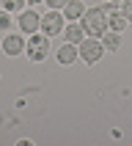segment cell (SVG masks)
<instances>
[{
  "label": "cell",
  "mask_w": 132,
  "mask_h": 146,
  "mask_svg": "<svg viewBox=\"0 0 132 146\" xmlns=\"http://www.w3.org/2000/svg\"><path fill=\"white\" fill-rule=\"evenodd\" d=\"M80 25L85 36H102L107 31V14H102V8H85V14L80 17Z\"/></svg>",
  "instance_id": "1"
},
{
  "label": "cell",
  "mask_w": 132,
  "mask_h": 146,
  "mask_svg": "<svg viewBox=\"0 0 132 146\" xmlns=\"http://www.w3.org/2000/svg\"><path fill=\"white\" fill-rule=\"evenodd\" d=\"M25 55L30 58V61H36V64H41V61L50 55V36H44V33H30L28 41H25Z\"/></svg>",
  "instance_id": "2"
},
{
  "label": "cell",
  "mask_w": 132,
  "mask_h": 146,
  "mask_svg": "<svg viewBox=\"0 0 132 146\" xmlns=\"http://www.w3.org/2000/svg\"><path fill=\"white\" fill-rule=\"evenodd\" d=\"M77 52H80V61H82V64L94 66L99 58L105 55V44H102V39H96V36H85V39L77 44Z\"/></svg>",
  "instance_id": "3"
},
{
  "label": "cell",
  "mask_w": 132,
  "mask_h": 146,
  "mask_svg": "<svg viewBox=\"0 0 132 146\" xmlns=\"http://www.w3.org/2000/svg\"><path fill=\"white\" fill-rule=\"evenodd\" d=\"M66 31V17L58 8H50L47 14H41V33L44 36H61Z\"/></svg>",
  "instance_id": "4"
},
{
  "label": "cell",
  "mask_w": 132,
  "mask_h": 146,
  "mask_svg": "<svg viewBox=\"0 0 132 146\" xmlns=\"http://www.w3.org/2000/svg\"><path fill=\"white\" fill-rule=\"evenodd\" d=\"M16 25H19V33H25V36L39 33L41 31V14L36 11V8H25V11H19Z\"/></svg>",
  "instance_id": "5"
},
{
  "label": "cell",
  "mask_w": 132,
  "mask_h": 146,
  "mask_svg": "<svg viewBox=\"0 0 132 146\" xmlns=\"http://www.w3.org/2000/svg\"><path fill=\"white\" fill-rule=\"evenodd\" d=\"M25 33H6L3 36V52H6L8 58H19L25 52V41L28 39H22Z\"/></svg>",
  "instance_id": "6"
},
{
  "label": "cell",
  "mask_w": 132,
  "mask_h": 146,
  "mask_svg": "<svg viewBox=\"0 0 132 146\" xmlns=\"http://www.w3.org/2000/svg\"><path fill=\"white\" fill-rule=\"evenodd\" d=\"M82 14H85V3H82V0H69L66 8H63V17L69 22H80Z\"/></svg>",
  "instance_id": "7"
},
{
  "label": "cell",
  "mask_w": 132,
  "mask_h": 146,
  "mask_svg": "<svg viewBox=\"0 0 132 146\" xmlns=\"http://www.w3.org/2000/svg\"><path fill=\"white\" fill-rule=\"evenodd\" d=\"M77 58H80V52H77V44H69V41H66L63 47L58 50V64H63V66H72Z\"/></svg>",
  "instance_id": "8"
},
{
  "label": "cell",
  "mask_w": 132,
  "mask_h": 146,
  "mask_svg": "<svg viewBox=\"0 0 132 146\" xmlns=\"http://www.w3.org/2000/svg\"><path fill=\"white\" fill-rule=\"evenodd\" d=\"M99 39H102V44H105V50H110V52H116V50L121 47V33H118V31H110V28H107V31L102 33Z\"/></svg>",
  "instance_id": "9"
},
{
  "label": "cell",
  "mask_w": 132,
  "mask_h": 146,
  "mask_svg": "<svg viewBox=\"0 0 132 146\" xmlns=\"http://www.w3.org/2000/svg\"><path fill=\"white\" fill-rule=\"evenodd\" d=\"M82 39H85V31H82V25H80V22L66 25V41H69V44H80Z\"/></svg>",
  "instance_id": "10"
},
{
  "label": "cell",
  "mask_w": 132,
  "mask_h": 146,
  "mask_svg": "<svg viewBox=\"0 0 132 146\" xmlns=\"http://www.w3.org/2000/svg\"><path fill=\"white\" fill-rule=\"evenodd\" d=\"M127 22H129V19L121 14V8L113 11V14H107V28H110V31H118V33H121L124 28H127Z\"/></svg>",
  "instance_id": "11"
},
{
  "label": "cell",
  "mask_w": 132,
  "mask_h": 146,
  "mask_svg": "<svg viewBox=\"0 0 132 146\" xmlns=\"http://www.w3.org/2000/svg\"><path fill=\"white\" fill-rule=\"evenodd\" d=\"M11 25H14V17H11V11H0V33H8L11 31Z\"/></svg>",
  "instance_id": "12"
},
{
  "label": "cell",
  "mask_w": 132,
  "mask_h": 146,
  "mask_svg": "<svg viewBox=\"0 0 132 146\" xmlns=\"http://www.w3.org/2000/svg\"><path fill=\"white\" fill-rule=\"evenodd\" d=\"M25 3L28 0H3V8L11 14H19V11H25Z\"/></svg>",
  "instance_id": "13"
},
{
  "label": "cell",
  "mask_w": 132,
  "mask_h": 146,
  "mask_svg": "<svg viewBox=\"0 0 132 146\" xmlns=\"http://www.w3.org/2000/svg\"><path fill=\"white\" fill-rule=\"evenodd\" d=\"M99 8H102V14H113V11H118L121 6H118V3H110V0H107V3H102Z\"/></svg>",
  "instance_id": "14"
},
{
  "label": "cell",
  "mask_w": 132,
  "mask_h": 146,
  "mask_svg": "<svg viewBox=\"0 0 132 146\" xmlns=\"http://www.w3.org/2000/svg\"><path fill=\"white\" fill-rule=\"evenodd\" d=\"M121 14L132 22V0H124V3H121Z\"/></svg>",
  "instance_id": "15"
},
{
  "label": "cell",
  "mask_w": 132,
  "mask_h": 146,
  "mask_svg": "<svg viewBox=\"0 0 132 146\" xmlns=\"http://www.w3.org/2000/svg\"><path fill=\"white\" fill-rule=\"evenodd\" d=\"M66 3H69V0H47V6H50V8H58V11H63Z\"/></svg>",
  "instance_id": "16"
},
{
  "label": "cell",
  "mask_w": 132,
  "mask_h": 146,
  "mask_svg": "<svg viewBox=\"0 0 132 146\" xmlns=\"http://www.w3.org/2000/svg\"><path fill=\"white\" fill-rule=\"evenodd\" d=\"M41 0H28V6H39Z\"/></svg>",
  "instance_id": "17"
},
{
  "label": "cell",
  "mask_w": 132,
  "mask_h": 146,
  "mask_svg": "<svg viewBox=\"0 0 132 146\" xmlns=\"http://www.w3.org/2000/svg\"><path fill=\"white\" fill-rule=\"evenodd\" d=\"M110 3H118V6H121V3H124V0H110Z\"/></svg>",
  "instance_id": "18"
}]
</instances>
